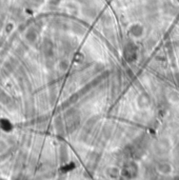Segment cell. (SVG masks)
Returning a JSON list of instances; mask_svg holds the SVG:
<instances>
[{
	"mask_svg": "<svg viewBox=\"0 0 179 180\" xmlns=\"http://www.w3.org/2000/svg\"><path fill=\"white\" fill-rule=\"evenodd\" d=\"M12 98L10 97L8 94H6L3 92V91H0V102L3 103L4 105H6V107H9L10 104L12 103Z\"/></svg>",
	"mask_w": 179,
	"mask_h": 180,
	"instance_id": "obj_1",
	"label": "cell"
},
{
	"mask_svg": "<svg viewBox=\"0 0 179 180\" xmlns=\"http://www.w3.org/2000/svg\"><path fill=\"white\" fill-rule=\"evenodd\" d=\"M36 38H37V34L35 33V31H34V29H29L28 33H26V35H25L26 40L30 41V42H34V41L36 40Z\"/></svg>",
	"mask_w": 179,
	"mask_h": 180,
	"instance_id": "obj_2",
	"label": "cell"
},
{
	"mask_svg": "<svg viewBox=\"0 0 179 180\" xmlns=\"http://www.w3.org/2000/svg\"><path fill=\"white\" fill-rule=\"evenodd\" d=\"M12 29H13V25H12L11 23H9L8 25H6V33H11Z\"/></svg>",
	"mask_w": 179,
	"mask_h": 180,
	"instance_id": "obj_4",
	"label": "cell"
},
{
	"mask_svg": "<svg viewBox=\"0 0 179 180\" xmlns=\"http://www.w3.org/2000/svg\"><path fill=\"white\" fill-rule=\"evenodd\" d=\"M15 65H16V61H14L13 59H10L8 62L4 65V68H6L9 72H13L14 68H15Z\"/></svg>",
	"mask_w": 179,
	"mask_h": 180,
	"instance_id": "obj_3",
	"label": "cell"
}]
</instances>
